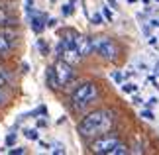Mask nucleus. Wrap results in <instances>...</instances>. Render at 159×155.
<instances>
[{
    "label": "nucleus",
    "instance_id": "nucleus-30",
    "mask_svg": "<svg viewBox=\"0 0 159 155\" xmlns=\"http://www.w3.org/2000/svg\"><path fill=\"white\" fill-rule=\"evenodd\" d=\"M149 45H157V38H155V35H149Z\"/></svg>",
    "mask_w": 159,
    "mask_h": 155
},
{
    "label": "nucleus",
    "instance_id": "nucleus-25",
    "mask_svg": "<svg viewBox=\"0 0 159 155\" xmlns=\"http://www.w3.org/2000/svg\"><path fill=\"white\" fill-rule=\"evenodd\" d=\"M142 102H143V100L138 96V92H134V94H132V104H136V106H139Z\"/></svg>",
    "mask_w": 159,
    "mask_h": 155
},
{
    "label": "nucleus",
    "instance_id": "nucleus-10",
    "mask_svg": "<svg viewBox=\"0 0 159 155\" xmlns=\"http://www.w3.org/2000/svg\"><path fill=\"white\" fill-rule=\"evenodd\" d=\"M45 80H47V86H49L51 90L59 89V83H57V77H55V71H53V67H49V69L45 71Z\"/></svg>",
    "mask_w": 159,
    "mask_h": 155
},
{
    "label": "nucleus",
    "instance_id": "nucleus-33",
    "mask_svg": "<svg viewBox=\"0 0 159 155\" xmlns=\"http://www.w3.org/2000/svg\"><path fill=\"white\" fill-rule=\"evenodd\" d=\"M108 4L112 6V8H116V0H108Z\"/></svg>",
    "mask_w": 159,
    "mask_h": 155
},
{
    "label": "nucleus",
    "instance_id": "nucleus-24",
    "mask_svg": "<svg viewBox=\"0 0 159 155\" xmlns=\"http://www.w3.org/2000/svg\"><path fill=\"white\" fill-rule=\"evenodd\" d=\"M157 102H159V100H157V96H151V98H148V100H145V106H148V108H153Z\"/></svg>",
    "mask_w": 159,
    "mask_h": 155
},
{
    "label": "nucleus",
    "instance_id": "nucleus-21",
    "mask_svg": "<svg viewBox=\"0 0 159 155\" xmlns=\"http://www.w3.org/2000/svg\"><path fill=\"white\" fill-rule=\"evenodd\" d=\"M100 12H102V16H104L108 22H112V20H114V14H112V10H110L108 6H102V10H100Z\"/></svg>",
    "mask_w": 159,
    "mask_h": 155
},
{
    "label": "nucleus",
    "instance_id": "nucleus-3",
    "mask_svg": "<svg viewBox=\"0 0 159 155\" xmlns=\"http://www.w3.org/2000/svg\"><path fill=\"white\" fill-rule=\"evenodd\" d=\"M93 51L96 55H100L102 59H108V61H114L118 57V45L110 38H102V35L93 39Z\"/></svg>",
    "mask_w": 159,
    "mask_h": 155
},
{
    "label": "nucleus",
    "instance_id": "nucleus-5",
    "mask_svg": "<svg viewBox=\"0 0 159 155\" xmlns=\"http://www.w3.org/2000/svg\"><path fill=\"white\" fill-rule=\"evenodd\" d=\"M116 144H118V138H116V135H104V138L96 139L93 144V151L100 153V155H110V151H112V147Z\"/></svg>",
    "mask_w": 159,
    "mask_h": 155
},
{
    "label": "nucleus",
    "instance_id": "nucleus-19",
    "mask_svg": "<svg viewBox=\"0 0 159 155\" xmlns=\"http://www.w3.org/2000/svg\"><path fill=\"white\" fill-rule=\"evenodd\" d=\"M10 49H12V45L2 38V34H0V53H8Z\"/></svg>",
    "mask_w": 159,
    "mask_h": 155
},
{
    "label": "nucleus",
    "instance_id": "nucleus-17",
    "mask_svg": "<svg viewBox=\"0 0 159 155\" xmlns=\"http://www.w3.org/2000/svg\"><path fill=\"white\" fill-rule=\"evenodd\" d=\"M90 22L94 24V26H102V22H104V16H102V12H96V14L90 16Z\"/></svg>",
    "mask_w": 159,
    "mask_h": 155
},
{
    "label": "nucleus",
    "instance_id": "nucleus-29",
    "mask_svg": "<svg viewBox=\"0 0 159 155\" xmlns=\"http://www.w3.org/2000/svg\"><path fill=\"white\" fill-rule=\"evenodd\" d=\"M47 126V120H45V118H39V120H38V128H45Z\"/></svg>",
    "mask_w": 159,
    "mask_h": 155
},
{
    "label": "nucleus",
    "instance_id": "nucleus-18",
    "mask_svg": "<svg viewBox=\"0 0 159 155\" xmlns=\"http://www.w3.org/2000/svg\"><path fill=\"white\" fill-rule=\"evenodd\" d=\"M110 77H112V80H114L116 84L124 83V75H122V71H112V73H110Z\"/></svg>",
    "mask_w": 159,
    "mask_h": 155
},
{
    "label": "nucleus",
    "instance_id": "nucleus-8",
    "mask_svg": "<svg viewBox=\"0 0 159 155\" xmlns=\"http://www.w3.org/2000/svg\"><path fill=\"white\" fill-rule=\"evenodd\" d=\"M18 24V18L10 14L6 8H0V28H14Z\"/></svg>",
    "mask_w": 159,
    "mask_h": 155
},
{
    "label": "nucleus",
    "instance_id": "nucleus-38",
    "mask_svg": "<svg viewBox=\"0 0 159 155\" xmlns=\"http://www.w3.org/2000/svg\"><path fill=\"white\" fill-rule=\"evenodd\" d=\"M157 2H159V0H157Z\"/></svg>",
    "mask_w": 159,
    "mask_h": 155
},
{
    "label": "nucleus",
    "instance_id": "nucleus-37",
    "mask_svg": "<svg viewBox=\"0 0 159 155\" xmlns=\"http://www.w3.org/2000/svg\"><path fill=\"white\" fill-rule=\"evenodd\" d=\"M0 151H8V149H0Z\"/></svg>",
    "mask_w": 159,
    "mask_h": 155
},
{
    "label": "nucleus",
    "instance_id": "nucleus-27",
    "mask_svg": "<svg viewBox=\"0 0 159 155\" xmlns=\"http://www.w3.org/2000/svg\"><path fill=\"white\" fill-rule=\"evenodd\" d=\"M51 153L61 155V153H65V147H63V145H57V147H53V149H51Z\"/></svg>",
    "mask_w": 159,
    "mask_h": 155
},
{
    "label": "nucleus",
    "instance_id": "nucleus-36",
    "mask_svg": "<svg viewBox=\"0 0 159 155\" xmlns=\"http://www.w3.org/2000/svg\"><path fill=\"white\" fill-rule=\"evenodd\" d=\"M138 2V0H128V4H136Z\"/></svg>",
    "mask_w": 159,
    "mask_h": 155
},
{
    "label": "nucleus",
    "instance_id": "nucleus-31",
    "mask_svg": "<svg viewBox=\"0 0 159 155\" xmlns=\"http://www.w3.org/2000/svg\"><path fill=\"white\" fill-rule=\"evenodd\" d=\"M6 84H8V83H6V79H4L2 75H0V86H2V89H4V86H6Z\"/></svg>",
    "mask_w": 159,
    "mask_h": 155
},
{
    "label": "nucleus",
    "instance_id": "nucleus-6",
    "mask_svg": "<svg viewBox=\"0 0 159 155\" xmlns=\"http://www.w3.org/2000/svg\"><path fill=\"white\" fill-rule=\"evenodd\" d=\"M47 16L45 14H39V12H34L32 16H30V26H32V30L35 34H41L43 30L47 28Z\"/></svg>",
    "mask_w": 159,
    "mask_h": 155
},
{
    "label": "nucleus",
    "instance_id": "nucleus-13",
    "mask_svg": "<svg viewBox=\"0 0 159 155\" xmlns=\"http://www.w3.org/2000/svg\"><path fill=\"white\" fill-rule=\"evenodd\" d=\"M24 135H26L28 139H32V141H38L39 139V134H38V130H35V128H26V130H24Z\"/></svg>",
    "mask_w": 159,
    "mask_h": 155
},
{
    "label": "nucleus",
    "instance_id": "nucleus-34",
    "mask_svg": "<svg viewBox=\"0 0 159 155\" xmlns=\"http://www.w3.org/2000/svg\"><path fill=\"white\" fill-rule=\"evenodd\" d=\"M151 26H157L159 28V20H151Z\"/></svg>",
    "mask_w": 159,
    "mask_h": 155
},
{
    "label": "nucleus",
    "instance_id": "nucleus-2",
    "mask_svg": "<svg viewBox=\"0 0 159 155\" xmlns=\"http://www.w3.org/2000/svg\"><path fill=\"white\" fill-rule=\"evenodd\" d=\"M96 96H98V89H96V84L94 83H83V84H79L77 89L71 92V104L79 110V108L90 104Z\"/></svg>",
    "mask_w": 159,
    "mask_h": 155
},
{
    "label": "nucleus",
    "instance_id": "nucleus-23",
    "mask_svg": "<svg viewBox=\"0 0 159 155\" xmlns=\"http://www.w3.org/2000/svg\"><path fill=\"white\" fill-rule=\"evenodd\" d=\"M12 145H16V134L6 135V147H12Z\"/></svg>",
    "mask_w": 159,
    "mask_h": 155
},
{
    "label": "nucleus",
    "instance_id": "nucleus-12",
    "mask_svg": "<svg viewBox=\"0 0 159 155\" xmlns=\"http://www.w3.org/2000/svg\"><path fill=\"white\" fill-rule=\"evenodd\" d=\"M120 89H122V92H126V94H134V92H138L139 86L136 83H122Z\"/></svg>",
    "mask_w": 159,
    "mask_h": 155
},
{
    "label": "nucleus",
    "instance_id": "nucleus-9",
    "mask_svg": "<svg viewBox=\"0 0 159 155\" xmlns=\"http://www.w3.org/2000/svg\"><path fill=\"white\" fill-rule=\"evenodd\" d=\"M61 59H65L67 63L75 65L79 59H81V55L77 53V49H63V53H61Z\"/></svg>",
    "mask_w": 159,
    "mask_h": 155
},
{
    "label": "nucleus",
    "instance_id": "nucleus-39",
    "mask_svg": "<svg viewBox=\"0 0 159 155\" xmlns=\"http://www.w3.org/2000/svg\"><path fill=\"white\" fill-rule=\"evenodd\" d=\"M157 39H159V38H157Z\"/></svg>",
    "mask_w": 159,
    "mask_h": 155
},
{
    "label": "nucleus",
    "instance_id": "nucleus-28",
    "mask_svg": "<svg viewBox=\"0 0 159 155\" xmlns=\"http://www.w3.org/2000/svg\"><path fill=\"white\" fill-rule=\"evenodd\" d=\"M45 26H47V28H55V26H57V20H55V18H49Z\"/></svg>",
    "mask_w": 159,
    "mask_h": 155
},
{
    "label": "nucleus",
    "instance_id": "nucleus-16",
    "mask_svg": "<svg viewBox=\"0 0 159 155\" xmlns=\"http://www.w3.org/2000/svg\"><path fill=\"white\" fill-rule=\"evenodd\" d=\"M38 49H39V51H41V55H47V53H49V45H47V41L45 39H38Z\"/></svg>",
    "mask_w": 159,
    "mask_h": 155
},
{
    "label": "nucleus",
    "instance_id": "nucleus-4",
    "mask_svg": "<svg viewBox=\"0 0 159 155\" xmlns=\"http://www.w3.org/2000/svg\"><path fill=\"white\" fill-rule=\"evenodd\" d=\"M53 71H55V77H57V83L59 86H65V84H69L73 77H75V71H73V65L71 63H67L65 59H57L55 61V65H53Z\"/></svg>",
    "mask_w": 159,
    "mask_h": 155
},
{
    "label": "nucleus",
    "instance_id": "nucleus-32",
    "mask_svg": "<svg viewBox=\"0 0 159 155\" xmlns=\"http://www.w3.org/2000/svg\"><path fill=\"white\" fill-rule=\"evenodd\" d=\"M22 71L28 73V71H30V65H28V63H22Z\"/></svg>",
    "mask_w": 159,
    "mask_h": 155
},
{
    "label": "nucleus",
    "instance_id": "nucleus-7",
    "mask_svg": "<svg viewBox=\"0 0 159 155\" xmlns=\"http://www.w3.org/2000/svg\"><path fill=\"white\" fill-rule=\"evenodd\" d=\"M90 51H93V39L87 35H77V53L81 57H87Z\"/></svg>",
    "mask_w": 159,
    "mask_h": 155
},
{
    "label": "nucleus",
    "instance_id": "nucleus-15",
    "mask_svg": "<svg viewBox=\"0 0 159 155\" xmlns=\"http://www.w3.org/2000/svg\"><path fill=\"white\" fill-rule=\"evenodd\" d=\"M73 12H75V4H71V2H67L61 6V14H63L65 18L67 16H73Z\"/></svg>",
    "mask_w": 159,
    "mask_h": 155
},
{
    "label": "nucleus",
    "instance_id": "nucleus-20",
    "mask_svg": "<svg viewBox=\"0 0 159 155\" xmlns=\"http://www.w3.org/2000/svg\"><path fill=\"white\" fill-rule=\"evenodd\" d=\"M139 116H142L143 120H149V122H153V120H155V116H153V112H151L149 108H145V110H142V112H139Z\"/></svg>",
    "mask_w": 159,
    "mask_h": 155
},
{
    "label": "nucleus",
    "instance_id": "nucleus-14",
    "mask_svg": "<svg viewBox=\"0 0 159 155\" xmlns=\"http://www.w3.org/2000/svg\"><path fill=\"white\" fill-rule=\"evenodd\" d=\"M124 153H128V147L124 144H120V141L112 147V151H110V155H124Z\"/></svg>",
    "mask_w": 159,
    "mask_h": 155
},
{
    "label": "nucleus",
    "instance_id": "nucleus-35",
    "mask_svg": "<svg viewBox=\"0 0 159 155\" xmlns=\"http://www.w3.org/2000/svg\"><path fill=\"white\" fill-rule=\"evenodd\" d=\"M155 75H159V63L155 65Z\"/></svg>",
    "mask_w": 159,
    "mask_h": 155
},
{
    "label": "nucleus",
    "instance_id": "nucleus-26",
    "mask_svg": "<svg viewBox=\"0 0 159 155\" xmlns=\"http://www.w3.org/2000/svg\"><path fill=\"white\" fill-rule=\"evenodd\" d=\"M6 100H8V94H6V92L2 90V86H0V106L6 104Z\"/></svg>",
    "mask_w": 159,
    "mask_h": 155
},
{
    "label": "nucleus",
    "instance_id": "nucleus-11",
    "mask_svg": "<svg viewBox=\"0 0 159 155\" xmlns=\"http://www.w3.org/2000/svg\"><path fill=\"white\" fill-rule=\"evenodd\" d=\"M0 34H2V38H4L6 41H8V43H10V45H12V47H14V39L18 38V34L14 32V30H8V28H2V30H0Z\"/></svg>",
    "mask_w": 159,
    "mask_h": 155
},
{
    "label": "nucleus",
    "instance_id": "nucleus-22",
    "mask_svg": "<svg viewBox=\"0 0 159 155\" xmlns=\"http://www.w3.org/2000/svg\"><path fill=\"white\" fill-rule=\"evenodd\" d=\"M8 153H12V155H22V153H26V147H16V145H12L10 149H8Z\"/></svg>",
    "mask_w": 159,
    "mask_h": 155
},
{
    "label": "nucleus",
    "instance_id": "nucleus-1",
    "mask_svg": "<svg viewBox=\"0 0 159 155\" xmlns=\"http://www.w3.org/2000/svg\"><path fill=\"white\" fill-rule=\"evenodd\" d=\"M114 124V112L106 108L94 110L83 118L81 122L77 124V132L83 135V138H94V135L106 134Z\"/></svg>",
    "mask_w": 159,
    "mask_h": 155
}]
</instances>
